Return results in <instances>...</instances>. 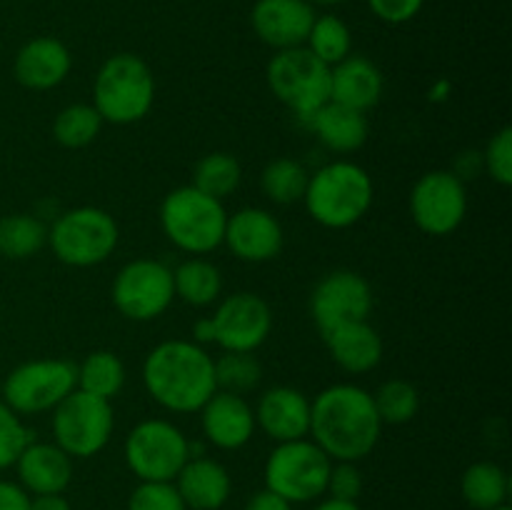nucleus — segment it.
Masks as SVG:
<instances>
[{
  "mask_svg": "<svg viewBox=\"0 0 512 510\" xmlns=\"http://www.w3.org/2000/svg\"><path fill=\"white\" fill-rule=\"evenodd\" d=\"M35 440V433L20 420V415L0 398V470L13 468L25 448Z\"/></svg>",
  "mask_w": 512,
  "mask_h": 510,
  "instance_id": "obj_36",
  "label": "nucleus"
},
{
  "mask_svg": "<svg viewBox=\"0 0 512 510\" xmlns=\"http://www.w3.org/2000/svg\"><path fill=\"white\" fill-rule=\"evenodd\" d=\"M410 215L423 233L443 238L468 215V190L453 170H430L410 190Z\"/></svg>",
  "mask_w": 512,
  "mask_h": 510,
  "instance_id": "obj_13",
  "label": "nucleus"
},
{
  "mask_svg": "<svg viewBox=\"0 0 512 510\" xmlns=\"http://www.w3.org/2000/svg\"><path fill=\"white\" fill-rule=\"evenodd\" d=\"M193 343L198 345H210L215 343V323H213V315H208V318H200L195 320L193 325Z\"/></svg>",
  "mask_w": 512,
  "mask_h": 510,
  "instance_id": "obj_44",
  "label": "nucleus"
},
{
  "mask_svg": "<svg viewBox=\"0 0 512 510\" xmlns=\"http://www.w3.org/2000/svg\"><path fill=\"white\" fill-rule=\"evenodd\" d=\"M128 510H188L175 483H138L130 493Z\"/></svg>",
  "mask_w": 512,
  "mask_h": 510,
  "instance_id": "obj_38",
  "label": "nucleus"
},
{
  "mask_svg": "<svg viewBox=\"0 0 512 510\" xmlns=\"http://www.w3.org/2000/svg\"><path fill=\"white\" fill-rule=\"evenodd\" d=\"M15 470L30 495L65 493L73 480V458L55 443L33 440L15 460Z\"/></svg>",
  "mask_w": 512,
  "mask_h": 510,
  "instance_id": "obj_22",
  "label": "nucleus"
},
{
  "mask_svg": "<svg viewBox=\"0 0 512 510\" xmlns=\"http://www.w3.org/2000/svg\"><path fill=\"white\" fill-rule=\"evenodd\" d=\"M385 80L378 65L365 55H353L330 68V100L348 108L370 110L383 95Z\"/></svg>",
  "mask_w": 512,
  "mask_h": 510,
  "instance_id": "obj_24",
  "label": "nucleus"
},
{
  "mask_svg": "<svg viewBox=\"0 0 512 510\" xmlns=\"http://www.w3.org/2000/svg\"><path fill=\"white\" fill-rule=\"evenodd\" d=\"M315 8L308 0H258L250 10V25L268 48H300L308 40L315 20Z\"/></svg>",
  "mask_w": 512,
  "mask_h": 510,
  "instance_id": "obj_17",
  "label": "nucleus"
},
{
  "mask_svg": "<svg viewBox=\"0 0 512 510\" xmlns=\"http://www.w3.org/2000/svg\"><path fill=\"white\" fill-rule=\"evenodd\" d=\"M255 425L275 443L308 438L310 398L290 385H275L260 395L255 405Z\"/></svg>",
  "mask_w": 512,
  "mask_h": 510,
  "instance_id": "obj_19",
  "label": "nucleus"
},
{
  "mask_svg": "<svg viewBox=\"0 0 512 510\" xmlns=\"http://www.w3.org/2000/svg\"><path fill=\"white\" fill-rule=\"evenodd\" d=\"M123 458L140 483H173L190 458V440L170 420H140L125 438Z\"/></svg>",
  "mask_w": 512,
  "mask_h": 510,
  "instance_id": "obj_9",
  "label": "nucleus"
},
{
  "mask_svg": "<svg viewBox=\"0 0 512 510\" xmlns=\"http://www.w3.org/2000/svg\"><path fill=\"white\" fill-rule=\"evenodd\" d=\"M155 103V78L140 55L115 53L100 65L93 83V108L103 123L133 125Z\"/></svg>",
  "mask_w": 512,
  "mask_h": 510,
  "instance_id": "obj_4",
  "label": "nucleus"
},
{
  "mask_svg": "<svg viewBox=\"0 0 512 510\" xmlns=\"http://www.w3.org/2000/svg\"><path fill=\"white\" fill-rule=\"evenodd\" d=\"M360 493H363V473L358 470L355 463H333L328 475V488L325 495L335 500H350V503H358Z\"/></svg>",
  "mask_w": 512,
  "mask_h": 510,
  "instance_id": "obj_39",
  "label": "nucleus"
},
{
  "mask_svg": "<svg viewBox=\"0 0 512 510\" xmlns=\"http://www.w3.org/2000/svg\"><path fill=\"white\" fill-rule=\"evenodd\" d=\"M73 68V55L63 40L38 35L15 53L13 75L28 90H53L63 83Z\"/></svg>",
  "mask_w": 512,
  "mask_h": 510,
  "instance_id": "obj_20",
  "label": "nucleus"
},
{
  "mask_svg": "<svg viewBox=\"0 0 512 510\" xmlns=\"http://www.w3.org/2000/svg\"><path fill=\"white\" fill-rule=\"evenodd\" d=\"M333 460L310 438L278 443L263 468L265 488L278 493L290 505L313 503L323 498Z\"/></svg>",
  "mask_w": 512,
  "mask_h": 510,
  "instance_id": "obj_7",
  "label": "nucleus"
},
{
  "mask_svg": "<svg viewBox=\"0 0 512 510\" xmlns=\"http://www.w3.org/2000/svg\"><path fill=\"white\" fill-rule=\"evenodd\" d=\"M215 365V385L225 393L245 395L263 380V368L253 353H233L223 350L220 358H213Z\"/></svg>",
  "mask_w": 512,
  "mask_h": 510,
  "instance_id": "obj_35",
  "label": "nucleus"
},
{
  "mask_svg": "<svg viewBox=\"0 0 512 510\" xmlns=\"http://www.w3.org/2000/svg\"><path fill=\"white\" fill-rule=\"evenodd\" d=\"M120 240L113 215L95 205L65 210L48 228V245L55 258L73 268H93L115 253Z\"/></svg>",
  "mask_w": 512,
  "mask_h": 510,
  "instance_id": "obj_6",
  "label": "nucleus"
},
{
  "mask_svg": "<svg viewBox=\"0 0 512 510\" xmlns=\"http://www.w3.org/2000/svg\"><path fill=\"white\" fill-rule=\"evenodd\" d=\"M460 495L473 510H495L508 505L510 478L493 460L468 465L460 478Z\"/></svg>",
  "mask_w": 512,
  "mask_h": 510,
  "instance_id": "obj_26",
  "label": "nucleus"
},
{
  "mask_svg": "<svg viewBox=\"0 0 512 510\" xmlns=\"http://www.w3.org/2000/svg\"><path fill=\"white\" fill-rule=\"evenodd\" d=\"M243 510H293V505L285 498H280L278 493H273V490L263 488L245 503Z\"/></svg>",
  "mask_w": 512,
  "mask_h": 510,
  "instance_id": "obj_42",
  "label": "nucleus"
},
{
  "mask_svg": "<svg viewBox=\"0 0 512 510\" xmlns=\"http://www.w3.org/2000/svg\"><path fill=\"white\" fill-rule=\"evenodd\" d=\"M215 345L233 353H255L273 330V310L260 295H225L213 313Z\"/></svg>",
  "mask_w": 512,
  "mask_h": 510,
  "instance_id": "obj_15",
  "label": "nucleus"
},
{
  "mask_svg": "<svg viewBox=\"0 0 512 510\" xmlns=\"http://www.w3.org/2000/svg\"><path fill=\"white\" fill-rule=\"evenodd\" d=\"M243 180V168L238 158L230 153H208L195 163L193 168V188L210 195L215 200H225L238 190Z\"/></svg>",
  "mask_w": 512,
  "mask_h": 510,
  "instance_id": "obj_31",
  "label": "nucleus"
},
{
  "mask_svg": "<svg viewBox=\"0 0 512 510\" xmlns=\"http://www.w3.org/2000/svg\"><path fill=\"white\" fill-rule=\"evenodd\" d=\"M448 93H450V83L443 78L430 88V100H445L448 98Z\"/></svg>",
  "mask_w": 512,
  "mask_h": 510,
  "instance_id": "obj_46",
  "label": "nucleus"
},
{
  "mask_svg": "<svg viewBox=\"0 0 512 510\" xmlns=\"http://www.w3.org/2000/svg\"><path fill=\"white\" fill-rule=\"evenodd\" d=\"M313 510H363L358 503H350V500H335V498H325L315 505Z\"/></svg>",
  "mask_w": 512,
  "mask_h": 510,
  "instance_id": "obj_45",
  "label": "nucleus"
},
{
  "mask_svg": "<svg viewBox=\"0 0 512 510\" xmlns=\"http://www.w3.org/2000/svg\"><path fill=\"white\" fill-rule=\"evenodd\" d=\"M78 380L75 388L95 398L113 400L125 385V365L113 350H93L83 358V363H75Z\"/></svg>",
  "mask_w": 512,
  "mask_h": 510,
  "instance_id": "obj_28",
  "label": "nucleus"
},
{
  "mask_svg": "<svg viewBox=\"0 0 512 510\" xmlns=\"http://www.w3.org/2000/svg\"><path fill=\"white\" fill-rule=\"evenodd\" d=\"M495 510H510V505H503V508H495Z\"/></svg>",
  "mask_w": 512,
  "mask_h": 510,
  "instance_id": "obj_48",
  "label": "nucleus"
},
{
  "mask_svg": "<svg viewBox=\"0 0 512 510\" xmlns=\"http://www.w3.org/2000/svg\"><path fill=\"white\" fill-rule=\"evenodd\" d=\"M200 413V428L205 440L218 450H240L250 443L255 433V410L245 395L215 390L205 400Z\"/></svg>",
  "mask_w": 512,
  "mask_h": 510,
  "instance_id": "obj_18",
  "label": "nucleus"
},
{
  "mask_svg": "<svg viewBox=\"0 0 512 510\" xmlns=\"http://www.w3.org/2000/svg\"><path fill=\"white\" fill-rule=\"evenodd\" d=\"M30 510H73V505L63 493L30 495Z\"/></svg>",
  "mask_w": 512,
  "mask_h": 510,
  "instance_id": "obj_43",
  "label": "nucleus"
},
{
  "mask_svg": "<svg viewBox=\"0 0 512 510\" xmlns=\"http://www.w3.org/2000/svg\"><path fill=\"white\" fill-rule=\"evenodd\" d=\"M103 128V118L90 103H73L65 105L53 120V138L63 148L78 150L93 143Z\"/></svg>",
  "mask_w": 512,
  "mask_h": 510,
  "instance_id": "obj_33",
  "label": "nucleus"
},
{
  "mask_svg": "<svg viewBox=\"0 0 512 510\" xmlns=\"http://www.w3.org/2000/svg\"><path fill=\"white\" fill-rule=\"evenodd\" d=\"M373 310V288L355 270H333L323 275L310 295V315L320 335L353 320H368Z\"/></svg>",
  "mask_w": 512,
  "mask_h": 510,
  "instance_id": "obj_14",
  "label": "nucleus"
},
{
  "mask_svg": "<svg viewBox=\"0 0 512 510\" xmlns=\"http://www.w3.org/2000/svg\"><path fill=\"white\" fill-rule=\"evenodd\" d=\"M383 423L373 393L355 383H335L310 400L308 438L333 463H358L378 445Z\"/></svg>",
  "mask_w": 512,
  "mask_h": 510,
  "instance_id": "obj_1",
  "label": "nucleus"
},
{
  "mask_svg": "<svg viewBox=\"0 0 512 510\" xmlns=\"http://www.w3.org/2000/svg\"><path fill=\"white\" fill-rule=\"evenodd\" d=\"M78 368L73 360L40 358L28 360L3 380V400L18 415H38L53 410L65 395L75 390Z\"/></svg>",
  "mask_w": 512,
  "mask_h": 510,
  "instance_id": "obj_11",
  "label": "nucleus"
},
{
  "mask_svg": "<svg viewBox=\"0 0 512 510\" xmlns=\"http://www.w3.org/2000/svg\"><path fill=\"white\" fill-rule=\"evenodd\" d=\"M305 48L315 58L323 60L328 68H333V65H338L340 60H345L353 53V33H350L348 23L340 15H315L313 28H310L308 40H305Z\"/></svg>",
  "mask_w": 512,
  "mask_h": 510,
  "instance_id": "obj_30",
  "label": "nucleus"
},
{
  "mask_svg": "<svg viewBox=\"0 0 512 510\" xmlns=\"http://www.w3.org/2000/svg\"><path fill=\"white\" fill-rule=\"evenodd\" d=\"M330 358L350 375L370 373L383 360V340L368 320H353L323 333Z\"/></svg>",
  "mask_w": 512,
  "mask_h": 510,
  "instance_id": "obj_23",
  "label": "nucleus"
},
{
  "mask_svg": "<svg viewBox=\"0 0 512 510\" xmlns=\"http://www.w3.org/2000/svg\"><path fill=\"white\" fill-rule=\"evenodd\" d=\"M173 483L188 510H220L233 493L228 468L208 455H190Z\"/></svg>",
  "mask_w": 512,
  "mask_h": 510,
  "instance_id": "obj_21",
  "label": "nucleus"
},
{
  "mask_svg": "<svg viewBox=\"0 0 512 510\" xmlns=\"http://www.w3.org/2000/svg\"><path fill=\"white\" fill-rule=\"evenodd\" d=\"M143 385L168 413H198L218 390L213 355L193 340H165L145 358Z\"/></svg>",
  "mask_w": 512,
  "mask_h": 510,
  "instance_id": "obj_2",
  "label": "nucleus"
},
{
  "mask_svg": "<svg viewBox=\"0 0 512 510\" xmlns=\"http://www.w3.org/2000/svg\"><path fill=\"white\" fill-rule=\"evenodd\" d=\"M373 198V178L363 165L353 160H333L310 175L303 203L315 223L330 230H345L368 215Z\"/></svg>",
  "mask_w": 512,
  "mask_h": 510,
  "instance_id": "obj_3",
  "label": "nucleus"
},
{
  "mask_svg": "<svg viewBox=\"0 0 512 510\" xmlns=\"http://www.w3.org/2000/svg\"><path fill=\"white\" fill-rule=\"evenodd\" d=\"M313 8H338V5H343L345 0H308Z\"/></svg>",
  "mask_w": 512,
  "mask_h": 510,
  "instance_id": "obj_47",
  "label": "nucleus"
},
{
  "mask_svg": "<svg viewBox=\"0 0 512 510\" xmlns=\"http://www.w3.org/2000/svg\"><path fill=\"white\" fill-rule=\"evenodd\" d=\"M110 295L123 318L148 323L173 305V270L153 258L130 260L115 275Z\"/></svg>",
  "mask_w": 512,
  "mask_h": 510,
  "instance_id": "obj_12",
  "label": "nucleus"
},
{
  "mask_svg": "<svg viewBox=\"0 0 512 510\" xmlns=\"http://www.w3.org/2000/svg\"><path fill=\"white\" fill-rule=\"evenodd\" d=\"M228 210L223 200L200 193L193 185L170 190L160 203V228L165 238L188 255H208L223 245Z\"/></svg>",
  "mask_w": 512,
  "mask_h": 510,
  "instance_id": "obj_5",
  "label": "nucleus"
},
{
  "mask_svg": "<svg viewBox=\"0 0 512 510\" xmlns=\"http://www.w3.org/2000/svg\"><path fill=\"white\" fill-rule=\"evenodd\" d=\"M268 88L303 123L330 100V68L305 45L278 50L265 68Z\"/></svg>",
  "mask_w": 512,
  "mask_h": 510,
  "instance_id": "obj_8",
  "label": "nucleus"
},
{
  "mask_svg": "<svg viewBox=\"0 0 512 510\" xmlns=\"http://www.w3.org/2000/svg\"><path fill=\"white\" fill-rule=\"evenodd\" d=\"M223 243L243 263H268L283 250L285 233L270 210L240 208L228 215Z\"/></svg>",
  "mask_w": 512,
  "mask_h": 510,
  "instance_id": "obj_16",
  "label": "nucleus"
},
{
  "mask_svg": "<svg viewBox=\"0 0 512 510\" xmlns=\"http://www.w3.org/2000/svg\"><path fill=\"white\" fill-rule=\"evenodd\" d=\"M50 413H53L50 428H53L55 445L70 458H93L110 443L115 428L110 400L95 398L75 388Z\"/></svg>",
  "mask_w": 512,
  "mask_h": 510,
  "instance_id": "obj_10",
  "label": "nucleus"
},
{
  "mask_svg": "<svg viewBox=\"0 0 512 510\" xmlns=\"http://www.w3.org/2000/svg\"><path fill=\"white\" fill-rule=\"evenodd\" d=\"M305 125L333 153H355L368 140V118H365V113L335 103V100H328L323 108L315 110Z\"/></svg>",
  "mask_w": 512,
  "mask_h": 510,
  "instance_id": "obj_25",
  "label": "nucleus"
},
{
  "mask_svg": "<svg viewBox=\"0 0 512 510\" xmlns=\"http://www.w3.org/2000/svg\"><path fill=\"white\" fill-rule=\"evenodd\" d=\"M173 288L175 298L193 308H205L223 295V275L215 263L200 258V255H190L173 270Z\"/></svg>",
  "mask_w": 512,
  "mask_h": 510,
  "instance_id": "obj_27",
  "label": "nucleus"
},
{
  "mask_svg": "<svg viewBox=\"0 0 512 510\" xmlns=\"http://www.w3.org/2000/svg\"><path fill=\"white\" fill-rule=\"evenodd\" d=\"M375 410L383 425H405L418 415L420 393L403 378H390L373 393Z\"/></svg>",
  "mask_w": 512,
  "mask_h": 510,
  "instance_id": "obj_34",
  "label": "nucleus"
},
{
  "mask_svg": "<svg viewBox=\"0 0 512 510\" xmlns=\"http://www.w3.org/2000/svg\"><path fill=\"white\" fill-rule=\"evenodd\" d=\"M483 170L498 185H512V128L505 125L488 140L483 153Z\"/></svg>",
  "mask_w": 512,
  "mask_h": 510,
  "instance_id": "obj_37",
  "label": "nucleus"
},
{
  "mask_svg": "<svg viewBox=\"0 0 512 510\" xmlns=\"http://www.w3.org/2000/svg\"><path fill=\"white\" fill-rule=\"evenodd\" d=\"M308 180L310 173L300 160L278 158L265 165L263 175H260V188H263L265 198L273 200V203L290 205L303 200Z\"/></svg>",
  "mask_w": 512,
  "mask_h": 510,
  "instance_id": "obj_32",
  "label": "nucleus"
},
{
  "mask_svg": "<svg viewBox=\"0 0 512 510\" xmlns=\"http://www.w3.org/2000/svg\"><path fill=\"white\" fill-rule=\"evenodd\" d=\"M0 510H30V493L20 483L0 480Z\"/></svg>",
  "mask_w": 512,
  "mask_h": 510,
  "instance_id": "obj_41",
  "label": "nucleus"
},
{
  "mask_svg": "<svg viewBox=\"0 0 512 510\" xmlns=\"http://www.w3.org/2000/svg\"><path fill=\"white\" fill-rule=\"evenodd\" d=\"M370 13L388 25L410 23L423 10L425 0H365Z\"/></svg>",
  "mask_w": 512,
  "mask_h": 510,
  "instance_id": "obj_40",
  "label": "nucleus"
},
{
  "mask_svg": "<svg viewBox=\"0 0 512 510\" xmlns=\"http://www.w3.org/2000/svg\"><path fill=\"white\" fill-rule=\"evenodd\" d=\"M48 245V228L30 213H13L0 218V255L25 260L38 255Z\"/></svg>",
  "mask_w": 512,
  "mask_h": 510,
  "instance_id": "obj_29",
  "label": "nucleus"
}]
</instances>
